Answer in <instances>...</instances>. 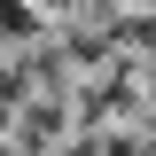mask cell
<instances>
[{"label":"cell","mask_w":156,"mask_h":156,"mask_svg":"<svg viewBox=\"0 0 156 156\" xmlns=\"http://www.w3.org/2000/svg\"><path fill=\"white\" fill-rule=\"evenodd\" d=\"M55 31V16H39V8H16V0H0V39L8 47H31L39 55V39Z\"/></svg>","instance_id":"obj_1"},{"label":"cell","mask_w":156,"mask_h":156,"mask_svg":"<svg viewBox=\"0 0 156 156\" xmlns=\"http://www.w3.org/2000/svg\"><path fill=\"white\" fill-rule=\"evenodd\" d=\"M8 109H16V101H8V94H0V133H8Z\"/></svg>","instance_id":"obj_2"}]
</instances>
